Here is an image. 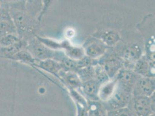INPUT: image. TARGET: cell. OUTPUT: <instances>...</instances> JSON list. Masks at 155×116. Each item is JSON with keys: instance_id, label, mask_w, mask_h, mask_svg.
Listing matches in <instances>:
<instances>
[{"instance_id": "cb8c5ba5", "label": "cell", "mask_w": 155, "mask_h": 116, "mask_svg": "<svg viewBox=\"0 0 155 116\" xmlns=\"http://www.w3.org/2000/svg\"><path fill=\"white\" fill-rule=\"evenodd\" d=\"M36 37L39 41H40L44 45H45L46 47L51 49L52 50L56 49H58L60 48H63V43H58L52 39L42 38L39 36H36Z\"/></svg>"}, {"instance_id": "e0dca14e", "label": "cell", "mask_w": 155, "mask_h": 116, "mask_svg": "<svg viewBox=\"0 0 155 116\" xmlns=\"http://www.w3.org/2000/svg\"><path fill=\"white\" fill-rule=\"evenodd\" d=\"M18 34L16 26L12 18L0 21V38L9 34Z\"/></svg>"}, {"instance_id": "3957f363", "label": "cell", "mask_w": 155, "mask_h": 116, "mask_svg": "<svg viewBox=\"0 0 155 116\" xmlns=\"http://www.w3.org/2000/svg\"><path fill=\"white\" fill-rule=\"evenodd\" d=\"M26 49L38 61L56 58V52L46 47L37 39H33L30 43L27 44Z\"/></svg>"}, {"instance_id": "8992f818", "label": "cell", "mask_w": 155, "mask_h": 116, "mask_svg": "<svg viewBox=\"0 0 155 116\" xmlns=\"http://www.w3.org/2000/svg\"><path fill=\"white\" fill-rule=\"evenodd\" d=\"M115 77L116 84L126 90L132 91L137 80L141 76L132 70L122 69Z\"/></svg>"}, {"instance_id": "ffe728a7", "label": "cell", "mask_w": 155, "mask_h": 116, "mask_svg": "<svg viewBox=\"0 0 155 116\" xmlns=\"http://www.w3.org/2000/svg\"><path fill=\"white\" fill-rule=\"evenodd\" d=\"M120 38L117 32L110 31L105 32L101 36V42L107 46H113L120 41Z\"/></svg>"}, {"instance_id": "7a4b0ae2", "label": "cell", "mask_w": 155, "mask_h": 116, "mask_svg": "<svg viewBox=\"0 0 155 116\" xmlns=\"http://www.w3.org/2000/svg\"><path fill=\"white\" fill-rule=\"evenodd\" d=\"M127 107L132 116H149L152 113L149 97H132Z\"/></svg>"}, {"instance_id": "d4e9b609", "label": "cell", "mask_w": 155, "mask_h": 116, "mask_svg": "<svg viewBox=\"0 0 155 116\" xmlns=\"http://www.w3.org/2000/svg\"><path fill=\"white\" fill-rule=\"evenodd\" d=\"M107 116H132L127 107L107 111Z\"/></svg>"}, {"instance_id": "4316f807", "label": "cell", "mask_w": 155, "mask_h": 116, "mask_svg": "<svg viewBox=\"0 0 155 116\" xmlns=\"http://www.w3.org/2000/svg\"><path fill=\"white\" fill-rule=\"evenodd\" d=\"M77 107V116H89L87 103L76 102Z\"/></svg>"}, {"instance_id": "30bf717a", "label": "cell", "mask_w": 155, "mask_h": 116, "mask_svg": "<svg viewBox=\"0 0 155 116\" xmlns=\"http://www.w3.org/2000/svg\"><path fill=\"white\" fill-rule=\"evenodd\" d=\"M84 95L88 98V101H100L98 98V91L100 85L94 80L84 82L82 84Z\"/></svg>"}, {"instance_id": "484cf974", "label": "cell", "mask_w": 155, "mask_h": 116, "mask_svg": "<svg viewBox=\"0 0 155 116\" xmlns=\"http://www.w3.org/2000/svg\"><path fill=\"white\" fill-rule=\"evenodd\" d=\"M9 18H11V17L9 12L8 1H4V4L0 7V21Z\"/></svg>"}, {"instance_id": "f1b7e54d", "label": "cell", "mask_w": 155, "mask_h": 116, "mask_svg": "<svg viewBox=\"0 0 155 116\" xmlns=\"http://www.w3.org/2000/svg\"><path fill=\"white\" fill-rule=\"evenodd\" d=\"M4 1H0V7L2 6V5L4 4Z\"/></svg>"}, {"instance_id": "ba28073f", "label": "cell", "mask_w": 155, "mask_h": 116, "mask_svg": "<svg viewBox=\"0 0 155 116\" xmlns=\"http://www.w3.org/2000/svg\"><path fill=\"white\" fill-rule=\"evenodd\" d=\"M151 63L148 58L142 56L134 65L133 71L141 77H153L154 73L151 72Z\"/></svg>"}, {"instance_id": "9a60e30c", "label": "cell", "mask_w": 155, "mask_h": 116, "mask_svg": "<svg viewBox=\"0 0 155 116\" xmlns=\"http://www.w3.org/2000/svg\"><path fill=\"white\" fill-rule=\"evenodd\" d=\"M89 116H107V111L100 101H88Z\"/></svg>"}, {"instance_id": "7402d4cb", "label": "cell", "mask_w": 155, "mask_h": 116, "mask_svg": "<svg viewBox=\"0 0 155 116\" xmlns=\"http://www.w3.org/2000/svg\"><path fill=\"white\" fill-rule=\"evenodd\" d=\"M21 39L18 34H9L0 38L1 47H7L18 43Z\"/></svg>"}, {"instance_id": "5b68a950", "label": "cell", "mask_w": 155, "mask_h": 116, "mask_svg": "<svg viewBox=\"0 0 155 116\" xmlns=\"http://www.w3.org/2000/svg\"><path fill=\"white\" fill-rule=\"evenodd\" d=\"M101 62L102 63L98 65L103 66L104 71L110 78L115 77L123 66L122 59L114 53L108 55Z\"/></svg>"}, {"instance_id": "5bb4252c", "label": "cell", "mask_w": 155, "mask_h": 116, "mask_svg": "<svg viewBox=\"0 0 155 116\" xmlns=\"http://www.w3.org/2000/svg\"><path fill=\"white\" fill-rule=\"evenodd\" d=\"M63 48L65 49V53L68 58L75 60H79L84 57V49L79 47H74L65 41L63 42Z\"/></svg>"}, {"instance_id": "6da1fadb", "label": "cell", "mask_w": 155, "mask_h": 116, "mask_svg": "<svg viewBox=\"0 0 155 116\" xmlns=\"http://www.w3.org/2000/svg\"><path fill=\"white\" fill-rule=\"evenodd\" d=\"M132 97V91L116 84L115 90L112 97L107 101L102 103L107 111L122 109L127 107Z\"/></svg>"}, {"instance_id": "83f0119b", "label": "cell", "mask_w": 155, "mask_h": 116, "mask_svg": "<svg viewBox=\"0 0 155 116\" xmlns=\"http://www.w3.org/2000/svg\"><path fill=\"white\" fill-rule=\"evenodd\" d=\"M150 99V109L152 113H155V92L149 97Z\"/></svg>"}, {"instance_id": "d6986e66", "label": "cell", "mask_w": 155, "mask_h": 116, "mask_svg": "<svg viewBox=\"0 0 155 116\" xmlns=\"http://www.w3.org/2000/svg\"><path fill=\"white\" fill-rule=\"evenodd\" d=\"M63 78L67 84L70 87H71V88L72 89L82 87V83L78 77L77 74H75L74 72L69 71L68 73H64Z\"/></svg>"}, {"instance_id": "4fadbf2b", "label": "cell", "mask_w": 155, "mask_h": 116, "mask_svg": "<svg viewBox=\"0 0 155 116\" xmlns=\"http://www.w3.org/2000/svg\"><path fill=\"white\" fill-rule=\"evenodd\" d=\"M115 80L103 84L100 86L98 91V98L103 103L107 101L113 95L116 88Z\"/></svg>"}, {"instance_id": "2e32d148", "label": "cell", "mask_w": 155, "mask_h": 116, "mask_svg": "<svg viewBox=\"0 0 155 116\" xmlns=\"http://www.w3.org/2000/svg\"><path fill=\"white\" fill-rule=\"evenodd\" d=\"M15 62H19L27 65L34 66L37 60L32 56V55L26 49L18 52L10 59Z\"/></svg>"}, {"instance_id": "277c9868", "label": "cell", "mask_w": 155, "mask_h": 116, "mask_svg": "<svg viewBox=\"0 0 155 116\" xmlns=\"http://www.w3.org/2000/svg\"><path fill=\"white\" fill-rule=\"evenodd\" d=\"M155 78L140 77L134 84L133 97H150L155 92Z\"/></svg>"}, {"instance_id": "9c48e42d", "label": "cell", "mask_w": 155, "mask_h": 116, "mask_svg": "<svg viewBox=\"0 0 155 116\" xmlns=\"http://www.w3.org/2000/svg\"><path fill=\"white\" fill-rule=\"evenodd\" d=\"M27 43L26 39H21L19 42L7 47L0 48V59L10 60L18 52L26 49Z\"/></svg>"}, {"instance_id": "603a6c76", "label": "cell", "mask_w": 155, "mask_h": 116, "mask_svg": "<svg viewBox=\"0 0 155 116\" xmlns=\"http://www.w3.org/2000/svg\"><path fill=\"white\" fill-rule=\"evenodd\" d=\"M61 65H62L63 69L71 72H77L78 68L77 60L71 59L70 58L62 57L61 59Z\"/></svg>"}, {"instance_id": "ac0fdd59", "label": "cell", "mask_w": 155, "mask_h": 116, "mask_svg": "<svg viewBox=\"0 0 155 116\" xmlns=\"http://www.w3.org/2000/svg\"><path fill=\"white\" fill-rule=\"evenodd\" d=\"M77 73L82 83L94 79V66H87L79 69Z\"/></svg>"}, {"instance_id": "f546056e", "label": "cell", "mask_w": 155, "mask_h": 116, "mask_svg": "<svg viewBox=\"0 0 155 116\" xmlns=\"http://www.w3.org/2000/svg\"><path fill=\"white\" fill-rule=\"evenodd\" d=\"M149 116H155V113H152V114H150Z\"/></svg>"}, {"instance_id": "44dd1931", "label": "cell", "mask_w": 155, "mask_h": 116, "mask_svg": "<svg viewBox=\"0 0 155 116\" xmlns=\"http://www.w3.org/2000/svg\"><path fill=\"white\" fill-rule=\"evenodd\" d=\"M94 80H96L98 84L101 86L109 81L110 78L104 71L103 67L101 65H98L94 66Z\"/></svg>"}, {"instance_id": "52a82bcc", "label": "cell", "mask_w": 155, "mask_h": 116, "mask_svg": "<svg viewBox=\"0 0 155 116\" xmlns=\"http://www.w3.org/2000/svg\"><path fill=\"white\" fill-rule=\"evenodd\" d=\"M142 50L138 44H132L126 48L123 52L122 60L123 65L129 70V67L133 65L134 66L136 62L141 58Z\"/></svg>"}, {"instance_id": "8fae6325", "label": "cell", "mask_w": 155, "mask_h": 116, "mask_svg": "<svg viewBox=\"0 0 155 116\" xmlns=\"http://www.w3.org/2000/svg\"><path fill=\"white\" fill-rule=\"evenodd\" d=\"M108 46L101 41H95L87 45L84 49V53L86 56L91 59H97L106 52Z\"/></svg>"}, {"instance_id": "7c38bea8", "label": "cell", "mask_w": 155, "mask_h": 116, "mask_svg": "<svg viewBox=\"0 0 155 116\" xmlns=\"http://www.w3.org/2000/svg\"><path fill=\"white\" fill-rule=\"evenodd\" d=\"M34 66L39 67L53 74H58L63 69L61 63L53 59H46L41 61L37 60Z\"/></svg>"}, {"instance_id": "4dcf8cb0", "label": "cell", "mask_w": 155, "mask_h": 116, "mask_svg": "<svg viewBox=\"0 0 155 116\" xmlns=\"http://www.w3.org/2000/svg\"><path fill=\"white\" fill-rule=\"evenodd\" d=\"M0 48H1V46H0Z\"/></svg>"}]
</instances>
